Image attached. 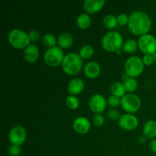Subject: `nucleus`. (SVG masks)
<instances>
[{"label":"nucleus","instance_id":"obj_8","mask_svg":"<svg viewBox=\"0 0 156 156\" xmlns=\"http://www.w3.org/2000/svg\"><path fill=\"white\" fill-rule=\"evenodd\" d=\"M138 47L144 54H153L156 52V37L152 34H145L139 37Z\"/></svg>","mask_w":156,"mask_h":156},{"label":"nucleus","instance_id":"obj_17","mask_svg":"<svg viewBox=\"0 0 156 156\" xmlns=\"http://www.w3.org/2000/svg\"><path fill=\"white\" fill-rule=\"evenodd\" d=\"M57 44L60 48H69L73 44V36L69 32H62L57 37Z\"/></svg>","mask_w":156,"mask_h":156},{"label":"nucleus","instance_id":"obj_20","mask_svg":"<svg viewBox=\"0 0 156 156\" xmlns=\"http://www.w3.org/2000/svg\"><path fill=\"white\" fill-rule=\"evenodd\" d=\"M110 91L113 95L117 96L119 98H122L124 94H126V89L123 85V82H114L110 86Z\"/></svg>","mask_w":156,"mask_h":156},{"label":"nucleus","instance_id":"obj_10","mask_svg":"<svg viewBox=\"0 0 156 156\" xmlns=\"http://www.w3.org/2000/svg\"><path fill=\"white\" fill-rule=\"evenodd\" d=\"M26 130L24 126L17 125L13 126L9 133V140L12 145L21 146L26 140Z\"/></svg>","mask_w":156,"mask_h":156},{"label":"nucleus","instance_id":"obj_25","mask_svg":"<svg viewBox=\"0 0 156 156\" xmlns=\"http://www.w3.org/2000/svg\"><path fill=\"white\" fill-rule=\"evenodd\" d=\"M42 43L45 47H53L56 46V44L57 43V38L50 33H47L42 37Z\"/></svg>","mask_w":156,"mask_h":156},{"label":"nucleus","instance_id":"obj_14","mask_svg":"<svg viewBox=\"0 0 156 156\" xmlns=\"http://www.w3.org/2000/svg\"><path fill=\"white\" fill-rule=\"evenodd\" d=\"M84 74L89 79H94L101 73V66L96 61H89L83 67Z\"/></svg>","mask_w":156,"mask_h":156},{"label":"nucleus","instance_id":"obj_4","mask_svg":"<svg viewBox=\"0 0 156 156\" xmlns=\"http://www.w3.org/2000/svg\"><path fill=\"white\" fill-rule=\"evenodd\" d=\"M9 44L16 49H24L30 44V38L24 30L19 28H14L8 33Z\"/></svg>","mask_w":156,"mask_h":156},{"label":"nucleus","instance_id":"obj_15","mask_svg":"<svg viewBox=\"0 0 156 156\" xmlns=\"http://www.w3.org/2000/svg\"><path fill=\"white\" fill-rule=\"evenodd\" d=\"M85 88L84 81L80 78H73L69 82L67 85V91L71 95L79 94L83 91Z\"/></svg>","mask_w":156,"mask_h":156},{"label":"nucleus","instance_id":"obj_9","mask_svg":"<svg viewBox=\"0 0 156 156\" xmlns=\"http://www.w3.org/2000/svg\"><path fill=\"white\" fill-rule=\"evenodd\" d=\"M107 99L101 94H94L88 100L89 109L94 114H101L106 109Z\"/></svg>","mask_w":156,"mask_h":156},{"label":"nucleus","instance_id":"obj_27","mask_svg":"<svg viewBox=\"0 0 156 156\" xmlns=\"http://www.w3.org/2000/svg\"><path fill=\"white\" fill-rule=\"evenodd\" d=\"M107 102H108V105H109L111 108H114L118 107L119 105H120V102H121V98H119L117 96L115 95H110L109 97L107 99Z\"/></svg>","mask_w":156,"mask_h":156},{"label":"nucleus","instance_id":"obj_13","mask_svg":"<svg viewBox=\"0 0 156 156\" xmlns=\"http://www.w3.org/2000/svg\"><path fill=\"white\" fill-rule=\"evenodd\" d=\"M39 48L34 44H30L24 49V51H23V57L24 60L30 63L36 62L37 59L39 57Z\"/></svg>","mask_w":156,"mask_h":156},{"label":"nucleus","instance_id":"obj_33","mask_svg":"<svg viewBox=\"0 0 156 156\" xmlns=\"http://www.w3.org/2000/svg\"><path fill=\"white\" fill-rule=\"evenodd\" d=\"M142 59H143L144 65L146 66L152 65L155 62L153 56L152 54H144L143 56V57H142Z\"/></svg>","mask_w":156,"mask_h":156},{"label":"nucleus","instance_id":"obj_2","mask_svg":"<svg viewBox=\"0 0 156 156\" xmlns=\"http://www.w3.org/2000/svg\"><path fill=\"white\" fill-rule=\"evenodd\" d=\"M62 70L69 76L77 75L83 67V61L79 53L70 52L65 55L61 64Z\"/></svg>","mask_w":156,"mask_h":156},{"label":"nucleus","instance_id":"obj_11","mask_svg":"<svg viewBox=\"0 0 156 156\" xmlns=\"http://www.w3.org/2000/svg\"><path fill=\"white\" fill-rule=\"evenodd\" d=\"M138 118L133 114H124L120 116L118 120V125L125 130H133L138 126Z\"/></svg>","mask_w":156,"mask_h":156},{"label":"nucleus","instance_id":"obj_18","mask_svg":"<svg viewBox=\"0 0 156 156\" xmlns=\"http://www.w3.org/2000/svg\"><path fill=\"white\" fill-rule=\"evenodd\" d=\"M143 133L146 138L152 140L155 139L156 137V120H147L143 126Z\"/></svg>","mask_w":156,"mask_h":156},{"label":"nucleus","instance_id":"obj_31","mask_svg":"<svg viewBox=\"0 0 156 156\" xmlns=\"http://www.w3.org/2000/svg\"><path fill=\"white\" fill-rule=\"evenodd\" d=\"M107 115H108V118H110L111 120H119V118L120 117V114L117 110L114 109V108H111V109H109L107 112Z\"/></svg>","mask_w":156,"mask_h":156},{"label":"nucleus","instance_id":"obj_7","mask_svg":"<svg viewBox=\"0 0 156 156\" xmlns=\"http://www.w3.org/2000/svg\"><path fill=\"white\" fill-rule=\"evenodd\" d=\"M122 108L129 114L136 113L140 109L142 101L140 98L134 93H127L121 98L120 102Z\"/></svg>","mask_w":156,"mask_h":156},{"label":"nucleus","instance_id":"obj_35","mask_svg":"<svg viewBox=\"0 0 156 156\" xmlns=\"http://www.w3.org/2000/svg\"><path fill=\"white\" fill-rule=\"evenodd\" d=\"M146 137L144 135H143V136H140L138 137L139 143H145V142H146Z\"/></svg>","mask_w":156,"mask_h":156},{"label":"nucleus","instance_id":"obj_30","mask_svg":"<svg viewBox=\"0 0 156 156\" xmlns=\"http://www.w3.org/2000/svg\"><path fill=\"white\" fill-rule=\"evenodd\" d=\"M9 153L11 156H18L21 155V149L20 146H17V145H11L9 147Z\"/></svg>","mask_w":156,"mask_h":156},{"label":"nucleus","instance_id":"obj_34","mask_svg":"<svg viewBox=\"0 0 156 156\" xmlns=\"http://www.w3.org/2000/svg\"><path fill=\"white\" fill-rule=\"evenodd\" d=\"M149 147L153 153L156 154V139H153L149 142Z\"/></svg>","mask_w":156,"mask_h":156},{"label":"nucleus","instance_id":"obj_3","mask_svg":"<svg viewBox=\"0 0 156 156\" xmlns=\"http://www.w3.org/2000/svg\"><path fill=\"white\" fill-rule=\"evenodd\" d=\"M123 36L119 32L111 30L102 37L101 46L108 52H117L123 47Z\"/></svg>","mask_w":156,"mask_h":156},{"label":"nucleus","instance_id":"obj_16","mask_svg":"<svg viewBox=\"0 0 156 156\" xmlns=\"http://www.w3.org/2000/svg\"><path fill=\"white\" fill-rule=\"evenodd\" d=\"M105 3V0H85L82 6L88 14H94L99 12L104 7Z\"/></svg>","mask_w":156,"mask_h":156},{"label":"nucleus","instance_id":"obj_1","mask_svg":"<svg viewBox=\"0 0 156 156\" xmlns=\"http://www.w3.org/2000/svg\"><path fill=\"white\" fill-rule=\"evenodd\" d=\"M127 25L131 33L141 36L149 33L152 27V19L144 11L136 10L129 14Z\"/></svg>","mask_w":156,"mask_h":156},{"label":"nucleus","instance_id":"obj_32","mask_svg":"<svg viewBox=\"0 0 156 156\" xmlns=\"http://www.w3.org/2000/svg\"><path fill=\"white\" fill-rule=\"evenodd\" d=\"M29 38H30V41H37L39 40L40 37H41V34H40L39 30H36V29H31L27 32Z\"/></svg>","mask_w":156,"mask_h":156},{"label":"nucleus","instance_id":"obj_21","mask_svg":"<svg viewBox=\"0 0 156 156\" xmlns=\"http://www.w3.org/2000/svg\"><path fill=\"white\" fill-rule=\"evenodd\" d=\"M102 24H103V25L108 29L114 28V27H115L116 26H117V24H118V23H117V16H115L114 15H112V14L106 15L103 18Z\"/></svg>","mask_w":156,"mask_h":156},{"label":"nucleus","instance_id":"obj_36","mask_svg":"<svg viewBox=\"0 0 156 156\" xmlns=\"http://www.w3.org/2000/svg\"><path fill=\"white\" fill-rule=\"evenodd\" d=\"M152 56H153V58H154V60L156 61V52H155V53L152 54Z\"/></svg>","mask_w":156,"mask_h":156},{"label":"nucleus","instance_id":"obj_5","mask_svg":"<svg viewBox=\"0 0 156 156\" xmlns=\"http://www.w3.org/2000/svg\"><path fill=\"white\" fill-rule=\"evenodd\" d=\"M144 63L139 56H131L126 59L124 63L125 73L129 77L136 78L140 76L144 70Z\"/></svg>","mask_w":156,"mask_h":156},{"label":"nucleus","instance_id":"obj_24","mask_svg":"<svg viewBox=\"0 0 156 156\" xmlns=\"http://www.w3.org/2000/svg\"><path fill=\"white\" fill-rule=\"evenodd\" d=\"M123 85L125 87L126 91L128 93H133L134 91L137 88L138 82L137 80L133 77H129L123 81Z\"/></svg>","mask_w":156,"mask_h":156},{"label":"nucleus","instance_id":"obj_26","mask_svg":"<svg viewBox=\"0 0 156 156\" xmlns=\"http://www.w3.org/2000/svg\"><path fill=\"white\" fill-rule=\"evenodd\" d=\"M66 105L67 108L71 110H76L79 106V100L76 95H71L69 94L67 96L66 99Z\"/></svg>","mask_w":156,"mask_h":156},{"label":"nucleus","instance_id":"obj_29","mask_svg":"<svg viewBox=\"0 0 156 156\" xmlns=\"http://www.w3.org/2000/svg\"><path fill=\"white\" fill-rule=\"evenodd\" d=\"M117 23H118V24H120V25H126V24H127L128 22H129V15L126 13H123V12L119 14L117 16Z\"/></svg>","mask_w":156,"mask_h":156},{"label":"nucleus","instance_id":"obj_6","mask_svg":"<svg viewBox=\"0 0 156 156\" xmlns=\"http://www.w3.org/2000/svg\"><path fill=\"white\" fill-rule=\"evenodd\" d=\"M64 56L65 55L62 49L59 46H54L47 49L44 52V62L50 66H57L62 64Z\"/></svg>","mask_w":156,"mask_h":156},{"label":"nucleus","instance_id":"obj_12","mask_svg":"<svg viewBox=\"0 0 156 156\" xmlns=\"http://www.w3.org/2000/svg\"><path fill=\"white\" fill-rule=\"evenodd\" d=\"M73 127L76 133L79 134H85L91 128V122L87 117L80 116L76 117L73 123Z\"/></svg>","mask_w":156,"mask_h":156},{"label":"nucleus","instance_id":"obj_37","mask_svg":"<svg viewBox=\"0 0 156 156\" xmlns=\"http://www.w3.org/2000/svg\"><path fill=\"white\" fill-rule=\"evenodd\" d=\"M121 53V50H118V51L116 52V53Z\"/></svg>","mask_w":156,"mask_h":156},{"label":"nucleus","instance_id":"obj_22","mask_svg":"<svg viewBox=\"0 0 156 156\" xmlns=\"http://www.w3.org/2000/svg\"><path fill=\"white\" fill-rule=\"evenodd\" d=\"M138 42L134 39H128L123 42V50L127 53H133L138 48Z\"/></svg>","mask_w":156,"mask_h":156},{"label":"nucleus","instance_id":"obj_19","mask_svg":"<svg viewBox=\"0 0 156 156\" xmlns=\"http://www.w3.org/2000/svg\"><path fill=\"white\" fill-rule=\"evenodd\" d=\"M91 24V19L90 15L87 12H82L79 14L76 18V24L81 29H87Z\"/></svg>","mask_w":156,"mask_h":156},{"label":"nucleus","instance_id":"obj_28","mask_svg":"<svg viewBox=\"0 0 156 156\" xmlns=\"http://www.w3.org/2000/svg\"><path fill=\"white\" fill-rule=\"evenodd\" d=\"M92 122L96 126H103L105 122V117L101 114H94L92 117Z\"/></svg>","mask_w":156,"mask_h":156},{"label":"nucleus","instance_id":"obj_23","mask_svg":"<svg viewBox=\"0 0 156 156\" xmlns=\"http://www.w3.org/2000/svg\"><path fill=\"white\" fill-rule=\"evenodd\" d=\"M94 53V49L90 44H85L79 50V54L82 59H90Z\"/></svg>","mask_w":156,"mask_h":156}]
</instances>
